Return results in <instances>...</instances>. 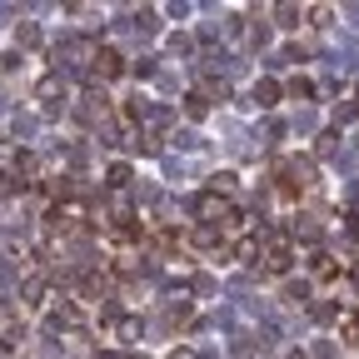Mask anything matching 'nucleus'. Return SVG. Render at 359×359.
<instances>
[{
  "label": "nucleus",
  "instance_id": "1",
  "mask_svg": "<svg viewBox=\"0 0 359 359\" xmlns=\"http://www.w3.org/2000/svg\"><path fill=\"white\" fill-rule=\"evenodd\" d=\"M195 215H200V219L210 224V230H230V224L240 219V210H235V200H230V195H215V190L195 200Z\"/></svg>",
  "mask_w": 359,
  "mask_h": 359
},
{
  "label": "nucleus",
  "instance_id": "2",
  "mask_svg": "<svg viewBox=\"0 0 359 359\" xmlns=\"http://www.w3.org/2000/svg\"><path fill=\"white\" fill-rule=\"evenodd\" d=\"M35 100H45V110L65 105V80H60V75H45V80L35 85Z\"/></svg>",
  "mask_w": 359,
  "mask_h": 359
},
{
  "label": "nucleus",
  "instance_id": "3",
  "mask_svg": "<svg viewBox=\"0 0 359 359\" xmlns=\"http://www.w3.org/2000/svg\"><path fill=\"white\" fill-rule=\"evenodd\" d=\"M264 269H269V275H285V269H290V245L285 240H275L264 250Z\"/></svg>",
  "mask_w": 359,
  "mask_h": 359
},
{
  "label": "nucleus",
  "instance_id": "4",
  "mask_svg": "<svg viewBox=\"0 0 359 359\" xmlns=\"http://www.w3.org/2000/svg\"><path fill=\"white\" fill-rule=\"evenodd\" d=\"M120 70H125V65H120V55H115V50H100V55H95V65H90V75H95V80H115Z\"/></svg>",
  "mask_w": 359,
  "mask_h": 359
},
{
  "label": "nucleus",
  "instance_id": "5",
  "mask_svg": "<svg viewBox=\"0 0 359 359\" xmlns=\"http://www.w3.org/2000/svg\"><path fill=\"white\" fill-rule=\"evenodd\" d=\"M110 334H115V344H135L140 339V320H110Z\"/></svg>",
  "mask_w": 359,
  "mask_h": 359
},
{
  "label": "nucleus",
  "instance_id": "6",
  "mask_svg": "<svg viewBox=\"0 0 359 359\" xmlns=\"http://www.w3.org/2000/svg\"><path fill=\"white\" fill-rule=\"evenodd\" d=\"M255 105H259V110L280 105V85H275V80H255Z\"/></svg>",
  "mask_w": 359,
  "mask_h": 359
},
{
  "label": "nucleus",
  "instance_id": "7",
  "mask_svg": "<svg viewBox=\"0 0 359 359\" xmlns=\"http://www.w3.org/2000/svg\"><path fill=\"white\" fill-rule=\"evenodd\" d=\"M185 110H190L195 120H205V115H210V100H205V95H190V100H185Z\"/></svg>",
  "mask_w": 359,
  "mask_h": 359
},
{
  "label": "nucleus",
  "instance_id": "8",
  "mask_svg": "<svg viewBox=\"0 0 359 359\" xmlns=\"http://www.w3.org/2000/svg\"><path fill=\"white\" fill-rule=\"evenodd\" d=\"M15 175H35V155L30 150H15Z\"/></svg>",
  "mask_w": 359,
  "mask_h": 359
},
{
  "label": "nucleus",
  "instance_id": "9",
  "mask_svg": "<svg viewBox=\"0 0 359 359\" xmlns=\"http://www.w3.org/2000/svg\"><path fill=\"white\" fill-rule=\"evenodd\" d=\"M290 95H294V100H309V95H314V85L299 75V80H290Z\"/></svg>",
  "mask_w": 359,
  "mask_h": 359
},
{
  "label": "nucleus",
  "instance_id": "10",
  "mask_svg": "<svg viewBox=\"0 0 359 359\" xmlns=\"http://www.w3.org/2000/svg\"><path fill=\"white\" fill-rule=\"evenodd\" d=\"M125 185H130V170L115 165V170H110V190H125Z\"/></svg>",
  "mask_w": 359,
  "mask_h": 359
},
{
  "label": "nucleus",
  "instance_id": "11",
  "mask_svg": "<svg viewBox=\"0 0 359 359\" xmlns=\"http://www.w3.org/2000/svg\"><path fill=\"white\" fill-rule=\"evenodd\" d=\"M275 15H280V25H299V6H280Z\"/></svg>",
  "mask_w": 359,
  "mask_h": 359
},
{
  "label": "nucleus",
  "instance_id": "12",
  "mask_svg": "<svg viewBox=\"0 0 359 359\" xmlns=\"http://www.w3.org/2000/svg\"><path fill=\"white\" fill-rule=\"evenodd\" d=\"M185 314H190V304H185V299H180V304H170V309H165V320L175 325V320H185Z\"/></svg>",
  "mask_w": 359,
  "mask_h": 359
},
{
  "label": "nucleus",
  "instance_id": "13",
  "mask_svg": "<svg viewBox=\"0 0 359 359\" xmlns=\"http://www.w3.org/2000/svg\"><path fill=\"white\" fill-rule=\"evenodd\" d=\"M15 40H20V45H35V40H40V30H35V25H20V30H15Z\"/></svg>",
  "mask_w": 359,
  "mask_h": 359
},
{
  "label": "nucleus",
  "instance_id": "14",
  "mask_svg": "<svg viewBox=\"0 0 359 359\" xmlns=\"http://www.w3.org/2000/svg\"><path fill=\"white\" fill-rule=\"evenodd\" d=\"M344 334H349V339H359V309L349 314V325H344Z\"/></svg>",
  "mask_w": 359,
  "mask_h": 359
},
{
  "label": "nucleus",
  "instance_id": "15",
  "mask_svg": "<svg viewBox=\"0 0 359 359\" xmlns=\"http://www.w3.org/2000/svg\"><path fill=\"white\" fill-rule=\"evenodd\" d=\"M175 359H195V354H190V349H175Z\"/></svg>",
  "mask_w": 359,
  "mask_h": 359
},
{
  "label": "nucleus",
  "instance_id": "16",
  "mask_svg": "<svg viewBox=\"0 0 359 359\" xmlns=\"http://www.w3.org/2000/svg\"><path fill=\"white\" fill-rule=\"evenodd\" d=\"M290 359H304V354H290Z\"/></svg>",
  "mask_w": 359,
  "mask_h": 359
},
{
  "label": "nucleus",
  "instance_id": "17",
  "mask_svg": "<svg viewBox=\"0 0 359 359\" xmlns=\"http://www.w3.org/2000/svg\"><path fill=\"white\" fill-rule=\"evenodd\" d=\"M354 115H359V100H354Z\"/></svg>",
  "mask_w": 359,
  "mask_h": 359
}]
</instances>
